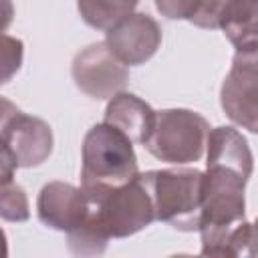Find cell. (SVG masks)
<instances>
[{
    "label": "cell",
    "instance_id": "4fadbf2b",
    "mask_svg": "<svg viewBox=\"0 0 258 258\" xmlns=\"http://www.w3.org/2000/svg\"><path fill=\"white\" fill-rule=\"evenodd\" d=\"M0 216L6 222H26L30 216L28 198L14 181H4L0 189Z\"/></svg>",
    "mask_w": 258,
    "mask_h": 258
},
{
    "label": "cell",
    "instance_id": "e0dca14e",
    "mask_svg": "<svg viewBox=\"0 0 258 258\" xmlns=\"http://www.w3.org/2000/svg\"><path fill=\"white\" fill-rule=\"evenodd\" d=\"M248 256H258V218L250 228V242H248Z\"/></svg>",
    "mask_w": 258,
    "mask_h": 258
},
{
    "label": "cell",
    "instance_id": "8fae6325",
    "mask_svg": "<svg viewBox=\"0 0 258 258\" xmlns=\"http://www.w3.org/2000/svg\"><path fill=\"white\" fill-rule=\"evenodd\" d=\"M220 30L236 50L258 46V0H232L220 20Z\"/></svg>",
    "mask_w": 258,
    "mask_h": 258
},
{
    "label": "cell",
    "instance_id": "8992f818",
    "mask_svg": "<svg viewBox=\"0 0 258 258\" xmlns=\"http://www.w3.org/2000/svg\"><path fill=\"white\" fill-rule=\"evenodd\" d=\"M220 105L232 123L258 135V46L236 50L220 89Z\"/></svg>",
    "mask_w": 258,
    "mask_h": 258
},
{
    "label": "cell",
    "instance_id": "52a82bcc",
    "mask_svg": "<svg viewBox=\"0 0 258 258\" xmlns=\"http://www.w3.org/2000/svg\"><path fill=\"white\" fill-rule=\"evenodd\" d=\"M71 75L77 89L97 101L113 99L129 83L127 67L105 42H93L79 50L73 58Z\"/></svg>",
    "mask_w": 258,
    "mask_h": 258
},
{
    "label": "cell",
    "instance_id": "5bb4252c",
    "mask_svg": "<svg viewBox=\"0 0 258 258\" xmlns=\"http://www.w3.org/2000/svg\"><path fill=\"white\" fill-rule=\"evenodd\" d=\"M202 0H155V8L167 20H187L191 22L200 12Z\"/></svg>",
    "mask_w": 258,
    "mask_h": 258
},
{
    "label": "cell",
    "instance_id": "6da1fadb",
    "mask_svg": "<svg viewBox=\"0 0 258 258\" xmlns=\"http://www.w3.org/2000/svg\"><path fill=\"white\" fill-rule=\"evenodd\" d=\"M133 141L109 123L93 125L83 139L81 187L89 194L123 185L139 175Z\"/></svg>",
    "mask_w": 258,
    "mask_h": 258
},
{
    "label": "cell",
    "instance_id": "277c9868",
    "mask_svg": "<svg viewBox=\"0 0 258 258\" xmlns=\"http://www.w3.org/2000/svg\"><path fill=\"white\" fill-rule=\"evenodd\" d=\"M0 175L2 183L12 181L18 167H36L52 153V129L46 121L22 113L8 99H2L0 115Z\"/></svg>",
    "mask_w": 258,
    "mask_h": 258
},
{
    "label": "cell",
    "instance_id": "7c38bea8",
    "mask_svg": "<svg viewBox=\"0 0 258 258\" xmlns=\"http://www.w3.org/2000/svg\"><path fill=\"white\" fill-rule=\"evenodd\" d=\"M139 0H77L85 24L97 30H109L125 16L133 14Z\"/></svg>",
    "mask_w": 258,
    "mask_h": 258
},
{
    "label": "cell",
    "instance_id": "3957f363",
    "mask_svg": "<svg viewBox=\"0 0 258 258\" xmlns=\"http://www.w3.org/2000/svg\"><path fill=\"white\" fill-rule=\"evenodd\" d=\"M91 210L87 220L107 238H127L143 228H147L155 220V210L147 187L141 177L89 194Z\"/></svg>",
    "mask_w": 258,
    "mask_h": 258
},
{
    "label": "cell",
    "instance_id": "9c48e42d",
    "mask_svg": "<svg viewBox=\"0 0 258 258\" xmlns=\"http://www.w3.org/2000/svg\"><path fill=\"white\" fill-rule=\"evenodd\" d=\"M91 210V200L83 187L64 181H48L36 198L38 220L52 230L73 232L79 228Z\"/></svg>",
    "mask_w": 258,
    "mask_h": 258
},
{
    "label": "cell",
    "instance_id": "30bf717a",
    "mask_svg": "<svg viewBox=\"0 0 258 258\" xmlns=\"http://www.w3.org/2000/svg\"><path fill=\"white\" fill-rule=\"evenodd\" d=\"M157 121V111H153L143 99L133 93H117L107 109H105V123L121 129L135 145H145L151 137Z\"/></svg>",
    "mask_w": 258,
    "mask_h": 258
},
{
    "label": "cell",
    "instance_id": "5b68a950",
    "mask_svg": "<svg viewBox=\"0 0 258 258\" xmlns=\"http://www.w3.org/2000/svg\"><path fill=\"white\" fill-rule=\"evenodd\" d=\"M210 123L191 109L157 111L151 137L143 145L153 157L173 165L196 163L206 151Z\"/></svg>",
    "mask_w": 258,
    "mask_h": 258
},
{
    "label": "cell",
    "instance_id": "ba28073f",
    "mask_svg": "<svg viewBox=\"0 0 258 258\" xmlns=\"http://www.w3.org/2000/svg\"><path fill=\"white\" fill-rule=\"evenodd\" d=\"M105 44L125 67H137L157 52L161 44V28L149 14L133 12L107 30Z\"/></svg>",
    "mask_w": 258,
    "mask_h": 258
},
{
    "label": "cell",
    "instance_id": "7a4b0ae2",
    "mask_svg": "<svg viewBox=\"0 0 258 258\" xmlns=\"http://www.w3.org/2000/svg\"><path fill=\"white\" fill-rule=\"evenodd\" d=\"M147 187L155 220L169 224L179 232H198L204 206L206 173L196 167L153 169L139 173Z\"/></svg>",
    "mask_w": 258,
    "mask_h": 258
},
{
    "label": "cell",
    "instance_id": "9a60e30c",
    "mask_svg": "<svg viewBox=\"0 0 258 258\" xmlns=\"http://www.w3.org/2000/svg\"><path fill=\"white\" fill-rule=\"evenodd\" d=\"M232 0H202L200 12L196 14V18L191 20L194 26L200 28H208V30H216L220 28V20L228 8Z\"/></svg>",
    "mask_w": 258,
    "mask_h": 258
},
{
    "label": "cell",
    "instance_id": "2e32d148",
    "mask_svg": "<svg viewBox=\"0 0 258 258\" xmlns=\"http://www.w3.org/2000/svg\"><path fill=\"white\" fill-rule=\"evenodd\" d=\"M22 64V40L8 34L2 36V83H8L10 77Z\"/></svg>",
    "mask_w": 258,
    "mask_h": 258
}]
</instances>
